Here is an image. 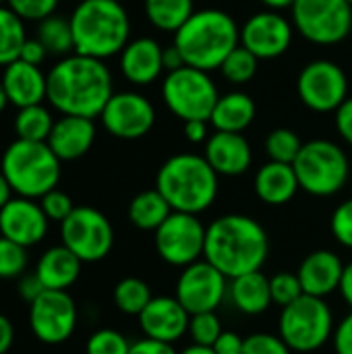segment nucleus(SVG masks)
<instances>
[{
  "label": "nucleus",
  "instance_id": "f257e3e1",
  "mask_svg": "<svg viewBox=\"0 0 352 354\" xmlns=\"http://www.w3.org/2000/svg\"><path fill=\"white\" fill-rule=\"evenodd\" d=\"M112 91L108 66L83 54L64 56L48 73V102L62 116L95 118L106 108Z\"/></svg>",
  "mask_w": 352,
  "mask_h": 354
},
{
  "label": "nucleus",
  "instance_id": "f03ea898",
  "mask_svg": "<svg viewBox=\"0 0 352 354\" xmlns=\"http://www.w3.org/2000/svg\"><path fill=\"white\" fill-rule=\"evenodd\" d=\"M268 253V232L255 218L228 214L207 226L203 257L228 280L259 272Z\"/></svg>",
  "mask_w": 352,
  "mask_h": 354
},
{
  "label": "nucleus",
  "instance_id": "7ed1b4c3",
  "mask_svg": "<svg viewBox=\"0 0 352 354\" xmlns=\"http://www.w3.org/2000/svg\"><path fill=\"white\" fill-rule=\"evenodd\" d=\"M239 41L241 29L237 27V21L218 8L193 12L174 33V46L183 54L185 64L205 73L220 68Z\"/></svg>",
  "mask_w": 352,
  "mask_h": 354
},
{
  "label": "nucleus",
  "instance_id": "20e7f679",
  "mask_svg": "<svg viewBox=\"0 0 352 354\" xmlns=\"http://www.w3.org/2000/svg\"><path fill=\"white\" fill-rule=\"evenodd\" d=\"M75 54L110 58L129 44V15L118 0H81L71 15Z\"/></svg>",
  "mask_w": 352,
  "mask_h": 354
},
{
  "label": "nucleus",
  "instance_id": "39448f33",
  "mask_svg": "<svg viewBox=\"0 0 352 354\" xmlns=\"http://www.w3.org/2000/svg\"><path fill=\"white\" fill-rule=\"evenodd\" d=\"M156 189L170 203L172 212L197 216L216 201L218 174L205 158L197 153H176L162 164Z\"/></svg>",
  "mask_w": 352,
  "mask_h": 354
},
{
  "label": "nucleus",
  "instance_id": "423d86ee",
  "mask_svg": "<svg viewBox=\"0 0 352 354\" xmlns=\"http://www.w3.org/2000/svg\"><path fill=\"white\" fill-rule=\"evenodd\" d=\"M0 170L12 191L27 199H41L60 180V160L48 143L37 141H12L2 153Z\"/></svg>",
  "mask_w": 352,
  "mask_h": 354
},
{
  "label": "nucleus",
  "instance_id": "0eeeda50",
  "mask_svg": "<svg viewBox=\"0 0 352 354\" xmlns=\"http://www.w3.org/2000/svg\"><path fill=\"white\" fill-rule=\"evenodd\" d=\"M293 168L299 178V187L315 197L336 195L349 180L351 164L342 147L328 139H315L303 143Z\"/></svg>",
  "mask_w": 352,
  "mask_h": 354
},
{
  "label": "nucleus",
  "instance_id": "6e6552de",
  "mask_svg": "<svg viewBox=\"0 0 352 354\" xmlns=\"http://www.w3.org/2000/svg\"><path fill=\"white\" fill-rule=\"evenodd\" d=\"M280 338L295 353L319 351L334 332V317L328 303L319 297L303 295L282 309Z\"/></svg>",
  "mask_w": 352,
  "mask_h": 354
},
{
  "label": "nucleus",
  "instance_id": "1a4fd4ad",
  "mask_svg": "<svg viewBox=\"0 0 352 354\" xmlns=\"http://www.w3.org/2000/svg\"><path fill=\"white\" fill-rule=\"evenodd\" d=\"M162 95L166 106L180 120H210L218 104V89L205 71L183 66L168 73Z\"/></svg>",
  "mask_w": 352,
  "mask_h": 354
},
{
  "label": "nucleus",
  "instance_id": "9d476101",
  "mask_svg": "<svg viewBox=\"0 0 352 354\" xmlns=\"http://www.w3.org/2000/svg\"><path fill=\"white\" fill-rule=\"evenodd\" d=\"M62 245L73 251L83 263L102 261L114 245V230L110 220L87 205L75 207V212L60 224Z\"/></svg>",
  "mask_w": 352,
  "mask_h": 354
},
{
  "label": "nucleus",
  "instance_id": "9b49d317",
  "mask_svg": "<svg viewBox=\"0 0 352 354\" xmlns=\"http://www.w3.org/2000/svg\"><path fill=\"white\" fill-rule=\"evenodd\" d=\"M293 19L309 41L330 46L351 33L352 6L346 0H297Z\"/></svg>",
  "mask_w": 352,
  "mask_h": 354
},
{
  "label": "nucleus",
  "instance_id": "f8f14e48",
  "mask_svg": "<svg viewBox=\"0 0 352 354\" xmlns=\"http://www.w3.org/2000/svg\"><path fill=\"white\" fill-rule=\"evenodd\" d=\"M207 228L193 214L172 212L168 220L156 230V251L158 255L176 268H187L205 251Z\"/></svg>",
  "mask_w": 352,
  "mask_h": 354
},
{
  "label": "nucleus",
  "instance_id": "ddd939ff",
  "mask_svg": "<svg viewBox=\"0 0 352 354\" xmlns=\"http://www.w3.org/2000/svg\"><path fill=\"white\" fill-rule=\"evenodd\" d=\"M299 97L315 112H334L346 102L349 81L344 71L330 60L309 62L297 81Z\"/></svg>",
  "mask_w": 352,
  "mask_h": 354
},
{
  "label": "nucleus",
  "instance_id": "4468645a",
  "mask_svg": "<svg viewBox=\"0 0 352 354\" xmlns=\"http://www.w3.org/2000/svg\"><path fill=\"white\" fill-rule=\"evenodd\" d=\"M29 326L44 344L66 342L77 326V307L66 290H46L29 305Z\"/></svg>",
  "mask_w": 352,
  "mask_h": 354
},
{
  "label": "nucleus",
  "instance_id": "2eb2a0df",
  "mask_svg": "<svg viewBox=\"0 0 352 354\" xmlns=\"http://www.w3.org/2000/svg\"><path fill=\"white\" fill-rule=\"evenodd\" d=\"M226 276L210 261H195L183 270L176 282V299L189 315L212 313L220 307L228 292Z\"/></svg>",
  "mask_w": 352,
  "mask_h": 354
},
{
  "label": "nucleus",
  "instance_id": "dca6fc26",
  "mask_svg": "<svg viewBox=\"0 0 352 354\" xmlns=\"http://www.w3.org/2000/svg\"><path fill=\"white\" fill-rule=\"evenodd\" d=\"M100 116L104 129L118 139H139L147 135L156 122L151 102L133 91L114 93Z\"/></svg>",
  "mask_w": 352,
  "mask_h": 354
},
{
  "label": "nucleus",
  "instance_id": "f3484780",
  "mask_svg": "<svg viewBox=\"0 0 352 354\" xmlns=\"http://www.w3.org/2000/svg\"><path fill=\"white\" fill-rule=\"evenodd\" d=\"M48 222L39 203L27 197H12L0 209V236L27 249L44 241Z\"/></svg>",
  "mask_w": 352,
  "mask_h": 354
},
{
  "label": "nucleus",
  "instance_id": "a211bd4d",
  "mask_svg": "<svg viewBox=\"0 0 352 354\" xmlns=\"http://www.w3.org/2000/svg\"><path fill=\"white\" fill-rule=\"evenodd\" d=\"M293 41L290 23L278 12H257L241 29V44L257 58H278Z\"/></svg>",
  "mask_w": 352,
  "mask_h": 354
},
{
  "label": "nucleus",
  "instance_id": "6ab92c4d",
  "mask_svg": "<svg viewBox=\"0 0 352 354\" xmlns=\"http://www.w3.org/2000/svg\"><path fill=\"white\" fill-rule=\"evenodd\" d=\"M191 315L176 297H154L139 315V326L145 338L160 342H176L189 332Z\"/></svg>",
  "mask_w": 352,
  "mask_h": 354
},
{
  "label": "nucleus",
  "instance_id": "aec40b11",
  "mask_svg": "<svg viewBox=\"0 0 352 354\" xmlns=\"http://www.w3.org/2000/svg\"><path fill=\"white\" fill-rule=\"evenodd\" d=\"M203 158L218 176H241L251 166V147L241 133L216 131L207 139Z\"/></svg>",
  "mask_w": 352,
  "mask_h": 354
},
{
  "label": "nucleus",
  "instance_id": "412c9836",
  "mask_svg": "<svg viewBox=\"0 0 352 354\" xmlns=\"http://www.w3.org/2000/svg\"><path fill=\"white\" fill-rule=\"evenodd\" d=\"M0 81L6 89L8 102L19 110L27 106H37L48 97V75H44L41 68L35 64L15 60L4 66Z\"/></svg>",
  "mask_w": 352,
  "mask_h": 354
},
{
  "label": "nucleus",
  "instance_id": "4be33fe9",
  "mask_svg": "<svg viewBox=\"0 0 352 354\" xmlns=\"http://www.w3.org/2000/svg\"><path fill=\"white\" fill-rule=\"evenodd\" d=\"M344 272V263L340 257L332 251L319 249L309 253L301 266H299V280L303 286V292L309 297H328L340 286V278Z\"/></svg>",
  "mask_w": 352,
  "mask_h": 354
},
{
  "label": "nucleus",
  "instance_id": "5701e85b",
  "mask_svg": "<svg viewBox=\"0 0 352 354\" xmlns=\"http://www.w3.org/2000/svg\"><path fill=\"white\" fill-rule=\"evenodd\" d=\"M95 141V124L91 118L62 116L54 122L48 145L60 162L83 158Z\"/></svg>",
  "mask_w": 352,
  "mask_h": 354
},
{
  "label": "nucleus",
  "instance_id": "b1692460",
  "mask_svg": "<svg viewBox=\"0 0 352 354\" xmlns=\"http://www.w3.org/2000/svg\"><path fill=\"white\" fill-rule=\"evenodd\" d=\"M164 68V50L151 37H139L129 41L120 52V71L127 81L135 85H147L160 77Z\"/></svg>",
  "mask_w": 352,
  "mask_h": 354
},
{
  "label": "nucleus",
  "instance_id": "393cba45",
  "mask_svg": "<svg viewBox=\"0 0 352 354\" xmlns=\"http://www.w3.org/2000/svg\"><path fill=\"white\" fill-rule=\"evenodd\" d=\"M81 259L64 245L48 249L35 268V274L46 290H66L81 274Z\"/></svg>",
  "mask_w": 352,
  "mask_h": 354
},
{
  "label": "nucleus",
  "instance_id": "a878e982",
  "mask_svg": "<svg viewBox=\"0 0 352 354\" xmlns=\"http://www.w3.org/2000/svg\"><path fill=\"white\" fill-rule=\"evenodd\" d=\"M299 178L293 164L270 162L255 174V193L268 205H284L299 191Z\"/></svg>",
  "mask_w": 352,
  "mask_h": 354
},
{
  "label": "nucleus",
  "instance_id": "bb28decb",
  "mask_svg": "<svg viewBox=\"0 0 352 354\" xmlns=\"http://www.w3.org/2000/svg\"><path fill=\"white\" fill-rule=\"evenodd\" d=\"M230 299L241 313L259 315L272 305L270 280L261 274V270L239 276L230 284Z\"/></svg>",
  "mask_w": 352,
  "mask_h": 354
},
{
  "label": "nucleus",
  "instance_id": "cd10ccee",
  "mask_svg": "<svg viewBox=\"0 0 352 354\" xmlns=\"http://www.w3.org/2000/svg\"><path fill=\"white\" fill-rule=\"evenodd\" d=\"M255 118V102L243 93L232 91L218 100L210 122L216 127V131L224 133H243Z\"/></svg>",
  "mask_w": 352,
  "mask_h": 354
},
{
  "label": "nucleus",
  "instance_id": "c85d7f7f",
  "mask_svg": "<svg viewBox=\"0 0 352 354\" xmlns=\"http://www.w3.org/2000/svg\"><path fill=\"white\" fill-rule=\"evenodd\" d=\"M172 214L170 203L158 189L143 191L129 203V220L139 230H158Z\"/></svg>",
  "mask_w": 352,
  "mask_h": 354
},
{
  "label": "nucleus",
  "instance_id": "c756f323",
  "mask_svg": "<svg viewBox=\"0 0 352 354\" xmlns=\"http://www.w3.org/2000/svg\"><path fill=\"white\" fill-rule=\"evenodd\" d=\"M193 0H145L149 23L162 31H178L193 15Z\"/></svg>",
  "mask_w": 352,
  "mask_h": 354
},
{
  "label": "nucleus",
  "instance_id": "7c9ffc66",
  "mask_svg": "<svg viewBox=\"0 0 352 354\" xmlns=\"http://www.w3.org/2000/svg\"><path fill=\"white\" fill-rule=\"evenodd\" d=\"M25 41V21L8 6H0V66H8L19 60Z\"/></svg>",
  "mask_w": 352,
  "mask_h": 354
},
{
  "label": "nucleus",
  "instance_id": "2f4dec72",
  "mask_svg": "<svg viewBox=\"0 0 352 354\" xmlns=\"http://www.w3.org/2000/svg\"><path fill=\"white\" fill-rule=\"evenodd\" d=\"M52 127H54L52 114L41 104L21 108L19 114H17V118H15L17 139H23V141L46 143L48 137H50V133H52Z\"/></svg>",
  "mask_w": 352,
  "mask_h": 354
},
{
  "label": "nucleus",
  "instance_id": "473e14b6",
  "mask_svg": "<svg viewBox=\"0 0 352 354\" xmlns=\"http://www.w3.org/2000/svg\"><path fill=\"white\" fill-rule=\"evenodd\" d=\"M37 39L44 44V48L48 50V54L66 56L68 52L75 50V39H73L71 21H68V19H62V17H56V15H52V17L39 21Z\"/></svg>",
  "mask_w": 352,
  "mask_h": 354
},
{
  "label": "nucleus",
  "instance_id": "72a5a7b5",
  "mask_svg": "<svg viewBox=\"0 0 352 354\" xmlns=\"http://www.w3.org/2000/svg\"><path fill=\"white\" fill-rule=\"evenodd\" d=\"M151 299V288L139 278H124L114 286V305L127 315L139 317Z\"/></svg>",
  "mask_w": 352,
  "mask_h": 354
},
{
  "label": "nucleus",
  "instance_id": "f704fd0d",
  "mask_svg": "<svg viewBox=\"0 0 352 354\" xmlns=\"http://www.w3.org/2000/svg\"><path fill=\"white\" fill-rule=\"evenodd\" d=\"M257 56L255 54H251L247 48H243V46H237L228 56H226V60L222 62V66H220V71H222V75L230 81V83H247V81H251L253 77H255V73H257Z\"/></svg>",
  "mask_w": 352,
  "mask_h": 354
},
{
  "label": "nucleus",
  "instance_id": "c9c22d12",
  "mask_svg": "<svg viewBox=\"0 0 352 354\" xmlns=\"http://www.w3.org/2000/svg\"><path fill=\"white\" fill-rule=\"evenodd\" d=\"M303 143L299 135L290 129H276L268 135L266 139V151L272 162L280 164H293L301 151Z\"/></svg>",
  "mask_w": 352,
  "mask_h": 354
},
{
  "label": "nucleus",
  "instance_id": "e433bc0d",
  "mask_svg": "<svg viewBox=\"0 0 352 354\" xmlns=\"http://www.w3.org/2000/svg\"><path fill=\"white\" fill-rule=\"evenodd\" d=\"M27 270V249L0 236V278H21Z\"/></svg>",
  "mask_w": 352,
  "mask_h": 354
},
{
  "label": "nucleus",
  "instance_id": "4c0bfd02",
  "mask_svg": "<svg viewBox=\"0 0 352 354\" xmlns=\"http://www.w3.org/2000/svg\"><path fill=\"white\" fill-rule=\"evenodd\" d=\"M222 326H220V319L216 315V311L212 313H197V315H191V322H189V334L193 338V344H199V346H214V342L220 338L222 334Z\"/></svg>",
  "mask_w": 352,
  "mask_h": 354
},
{
  "label": "nucleus",
  "instance_id": "58836bf2",
  "mask_svg": "<svg viewBox=\"0 0 352 354\" xmlns=\"http://www.w3.org/2000/svg\"><path fill=\"white\" fill-rule=\"evenodd\" d=\"M270 292H272V303L280 305L282 309L305 295L299 276L290 272H280L274 278H270Z\"/></svg>",
  "mask_w": 352,
  "mask_h": 354
},
{
  "label": "nucleus",
  "instance_id": "ea45409f",
  "mask_svg": "<svg viewBox=\"0 0 352 354\" xmlns=\"http://www.w3.org/2000/svg\"><path fill=\"white\" fill-rule=\"evenodd\" d=\"M131 344L116 330H98L89 336L85 354H129Z\"/></svg>",
  "mask_w": 352,
  "mask_h": 354
},
{
  "label": "nucleus",
  "instance_id": "a19ab883",
  "mask_svg": "<svg viewBox=\"0 0 352 354\" xmlns=\"http://www.w3.org/2000/svg\"><path fill=\"white\" fill-rule=\"evenodd\" d=\"M6 4L23 21H44L54 15L58 0H6Z\"/></svg>",
  "mask_w": 352,
  "mask_h": 354
},
{
  "label": "nucleus",
  "instance_id": "79ce46f5",
  "mask_svg": "<svg viewBox=\"0 0 352 354\" xmlns=\"http://www.w3.org/2000/svg\"><path fill=\"white\" fill-rule=\"evenodd\" d=\"M39 205H41L46 218H48L50 222H58V224H62V222L75 212V205H73L71 197H68L66 193L58 191V189L46 193V195L39 199Z\"/></svg>",
  "mask_w": 352,
  "mask_h": 354
},
{
  "label": "nucleus",
  "instance_id": "37998d69",
  "mask_svg": "<svg viewBox=\"0 0 352 354\" xmlns=\"http://www.w3.org/2000/svg\"><path fill=\"white\" fill-rule=\"evenodd\" d=\"M293 351L286 346V342L280 336L274 334H251L249 338H245V346L243 354H290Z\"/></svg>",
  "mask_w": 352,
  "mask_h": 354
},
{
  "label": "nucleus",
  "instance_id": "c03bdc74",
  "mask_svg": "<svg viewBox=\"0 0 352 354\" xmlns=\"http://www.w3.org/2000/svg\"><path fill=\"white\" fill-rule=\"evenodd\" d=\"M332 234L342 247L352 249V199L342 201L334 209V214H332Z\"/></svg>",
  "mask_w": 352,
  "mask_h": 354
},
{
  "label": "nucleus",
  "instance_id": "a18cd8bd",
  "mask_svg": "<svg viewBox=\"0 0 352 354\" xmlns=\"http://www.w3.org/2000/svg\"><path fill=\"white\" fill-rule=\"evenodd\" d=\"M334 348L336 354H352V311L334 330Z\"/></svg>",
  "mask_w": 352,
  "mask_h": 354
},
{
  "label": "nucleus",
  "instance_id": "49530a36",
  "mask_svg": "<svg viewBox=\"0 0 352 354\" xmlns=\"http://www.w3.org/2000/svg\"><path fill=\"white\" fill-rule=\"evenodd\" d=\"M46 292V288H44V284L39 282V278H37V274L33 272V274H23L21 276V280H19V295H21V299L25 301V303H33L37 297H41Z\"/></svg>",
  "mask_w": 352,
  "mask_h": 354
},
{
  "label": "nucleus",
  "instance_id": "de8ad7c7",
  "mask_svg": "<svg viewBox=\"0 0 352 354\" xmlns=\"http://www.w3.org/2000/svg\"><path fill=\"white\" fill-rule=\"evenodd\" d=\"M243 346H245V338H241L234 332H222L212 348L216 354H243Z\"/></svg>",
  "mask_w": 352,
  "mask_h": 354
},
{
  "label": "nucleus",
  "instance_id": "09e8293b",
  "mask_svg": "<svg viewBox=\"0 0 352 354\" xmlns=\"http://www.w3.org/2000/svg\"><path fill=\"white\" fill-rule=\"evenodd\" d=\"M46 56H48V50L44 48V44H41L37 37H33V39H29V37H27V41H25V44H23V48H21V56H19V60L27 62V64H35V66H39V64L46 60Z\"/></svg>",
  "mask_w": 352,
  "mask_h": 354
},
{
  "label": "nucleus",
  "instance_id": "8fccbe9b",
  "mask_svg": "<svg viewBox=\"0 0 352 354\" xmlns=\"http://www.w3.org/2000/svg\"><path fill=\"white\" fill-rule=\"evenodd\" d=\"M129 354H178L172 344L168 342H160V340H151V338H143L137 340L135 344H131Z\"/></svg>",
  "mask_w": 352,
  "mask_h": 354
},
{
  "label": "nucleus",
  "instance_id": "3c124183",
  "mask_svg": "<svg viewBox=\"0 0 352 354\" xmlns=\"http://www.w3.org/2000/svg\"><path fill=\"white\" fill-rule=\"evenodd\" d=\"M336 127L342 139L352 145V97H346V102L336 110Z\"/></svg>",
  "mask_w": 352,
  "mask_h": 354
},
{
  "label": "nucleus",
  "instance_id": "603ef678",
  "mask_svg": "<svg viewBox=\"0 0 352 354\" xmlns=\"http://www.w3.org/2000/svg\"><path fill=\"white\" fill-rule=\"evenodd\" d=\"M185 137L191 143H201L207 137V120H187L185 122Z\"/></svg>",
  "mask_w": 352,
  "mask_h": 354
},
{
  "label": "nucleus",
  "instance_id": "864d4df0",
  "mask_svg": "<svg viewBox=\"0 0 352 354\" xmlns=\"http://www.w3.org/2000/svg\"><path fill=\"white\" fill-rule=\"evenodd\" d=\"M15 342V328L6 315L0 313V354H8Z\"/></svg>",
  "mask_w": 352,
  "mask_h": 354
},
{
  "label": "nucleus",
  "instance_id": "5fc2aeb1",
  "mask_svg": "<svg viewBox=\"0 0 352 354\" xmlns=\"http://www.w3.org/2000/svg\"><path fill=\"white\" fill-rule=\"evenodd\" d=\"M344 303L352 309V261L349 266H344V272H342V278H340V286H338Z\"/></svg>",
  "mask_w": 352,
  "mask_h": 354
},
{
  "label": "nucleus",
  "instance_id": "6e6d98bb",
  "mask_svg": "<svg viewBox=\"0 0 352 354\" xmlns=\"http://www.w3.org/2000/svg\"><path fill=\"white\" fill-rule=\"evenodd\" d=\"M183 66H187V64H185L183 54L176 50V46H172V48L164 50V68H168V73L178 71V68H183Z\"/></svg>",
  "mask_w": 352,
  "mask_h": 354
},
{
  "label": "nucleus",
  "instance_id": "4d7b16f0",
  "mask_svg": "<svg viewBox=\"0 0 352 354\" xmlns=\"http://www.w3.org/2000/svg\"><path fill=\"white\" fill-rule=\"evenodd\" d=\"M12 187H10V183L6 180V176L2 174V170H0V209L12 199Z\"/></svg>",
  "mask_w": 352,
  "mask_h": 354
},
{
  "label": "nucleus",
  "instance_id": "13d9d810",
  "mask_svg": "<svg viewBox=\"0 0 352 354\" xmlns=\"http://www.w3.org/2000/svg\"><path fill=\"white\" fill-rule=\"evenodd\" d=\"M261 2L274 10H280V8H293L297 0H261Z\"/></svg>",
  "mask_w": 352,
  "mask_h": 354
},
{
  "label": "nucleus",
  "instance_id": "bf43d9fd",
  "mask_svg": "<svg viewBox=\"0 0 352 354\" xmlns=\"http://www.w3.org/2000/svg\"><path fill=\"white\" fill-rule=\"evenodd\" d=\"M180 354H216L214 353V348H210V346H199V344H193V346H189V348H185Z\"/></svg>",
  "mask_w": 352,
  "mask_h": 354
},
{
  "label": "nucleus",
  "instance_id": "052dcab7",
  "mask_svg": "<svg viewBox=\"0 0 352 354\" xmlns=\"http://www.w3.org/2000/svg\"><path fill=\"white\" fill-rule=\"evenodd\" d=\"M10 102H8V95H6V89H4V85H2V81H0V112L8 106Z\"/></svg>",
  "mask_w": 352,
  "mask_h": 354
},
{
  "label": "nucleus",
  "instance_id": "680f3d73",
  "mask_svg": "<svg viewBox=\"0 0 352 354\" xmlns=\"http://www.w3.org/2000/svg\"><path fill=\"white\" fill-rule=\"evenodd\" d=\"M4 2H6V0H0V6H2V4H4Z\"/></svg>",
  "mask_w": 352,
  "mask_h": 354
},
{
  "label": "nucleus",
  "instance_id": "e2e57ef3",
  "mask_svg": "<svg viewBox=\"0 0 352 354\" xmlns=\"http://www.w3.org/2000/svg\"><path fill=\"white\" fill-rule=\"evenodd\" d=\"M346 2H349V4H351V6H352V0H346Z\"/></svg>",
  "mask_w": 352,
  "mask_h": 354
}]
</instances>
